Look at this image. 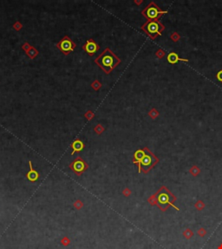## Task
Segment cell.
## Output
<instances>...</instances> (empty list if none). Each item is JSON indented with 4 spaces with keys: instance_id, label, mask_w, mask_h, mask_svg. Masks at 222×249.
<instances>
[{
    "instance_id": "1",
    "label": "cell",
    "mask_w": 222,
    "mask_h": 249,
    "mask_svg": "<svg viewBox=\"0 0 222 249\" xmlns=\"http://www.w3.org/2000/svg\"><path fill=\"white\" fill-rule=\"evenodd\" d=\"M148 202L152 205H157L159 208L162 211H166L169 207H174L176 210H179V208L175 205V202H176L175 196L165 186L161 187L155 196H151V198L148 199Z\"/></svg>"
},
{
    "instance_id": "2",
    "label": "cell",
    "mask_w": 222,
    "mask_h": 249,
    "mask_svg": "<svg viewBox=\"0 0 222 249\" xmlns=\"http://www.w3.org/2000/svg\"><path fill=\"white\" fill-rule=\"evenodd\" d=\"M95 62L105 72L109 73L110 72V70L113 68H115L119 63V59L116 58V56L110 49H106L95 60Z\"/></svg>"
},
{
    "instance_id": "3",
    "label": "cell",
    "mask_w": 222,
    "mask_h": 249,
    "mask_svg": "<svg viewBox=\"0 0 222 249\" xmlns=\"http://www.w3.org/2000/svg\"><path fill=\"white\" fill-rule=\"evenodd\" d=\"M158 163V158L154 155L148 149H145V155L143 156V159L138 164V171H143L144 173H147L150 171L156 164Z\"/></svg>"
},
{
    "instance_id": "4",
    "label": "cell",
    "mask_w": 222,
    "mask_h": 249,
    "mask_svg": "<svg viewBox=\"0 0 222 249\" xmlns=\"http://www.w3.org/2000/svg\"><path fill=\"white\" fill-rule=\"evenodd\" d=\"M167 11H161L155 3H150V4L143 11V14L150 21L158 19L162 14H166Z\"/></svg>"
},
{
    "instance_id": "5",
    "label": "cell",
    "mask_w": 222,
    "mask_h": 249,
    "mask_svg": "<svg viewBox=\"0 0 222 249\" xmlns=\"http://www.w3.org/2000/svg\"><path fill=\"white\" fill-rule=\"evenodd\" d=\"M143 29L146 31L149 36H153V35H160L161 31H163L164 26L157 21H148L144 26Z\"/></svg>"
},
{
    "instance_id": "6",
    "label": "cell",
    "mask_w": 222,
    "mask_h": 249,
    "mask_svg": "<svg viewBox=\"0 0 222 249\" xmlns=\"http://www.w3.org/2000/svg\"><path fill=\"white\" fill-rule=\"evenodd\" d=\"M57 47L65 54H68L69 51H72L75 48V44L72 43L71 40H69L68 37L64 38L58 44Z\"/></svg>"
},
{
    "instance_id": "7",
    "label": "cell",
    "mask_w": 222,
    "mask_h": 249,
    "mask_svg": "<svg viewBox=\"0 0 222 249\" xmlns=\"http://www.w3.org/2000/svg\"><path fill=\"white\" fill-rule=\"evenodd\" d=\"M83 48H84V50H85L89 55H94L95 52L98 50L99 47L97 46V44L95 43L94 41H89V42H87V43L84 45Z\"/></svg>"
},
{
    "instance_id": "8",
    "label": "cell",
    "mask_w": 222,
    "mask_h": 249,
    "mask_svg": "<svg viewBox=\"0 0 222 249\" xmlns=\"http://www.w3.org/2000/svg\"><path fill=\"white\" fill-rule=\"evenodd\" d=\"M72 168H73V170L76 171L77 173H81V172H82V171L85 170V168H86V165H85V164L81 160V159H77V160H76L74 163H73V164H72Z\"/></svg>"
},
{
    "instance_id": "9",
    "label": "cell",
    "mask_w": 222,
    "mask_h": 249,
    "mask_svg": "<svg viewBox=\"0 0 222 249\" xmlns=\"http://www.w3.org/2000/svg\"><path fill=\"white\" fill-rule=\"evenodd\" d=\"M168 62L169 63H172V64H175V63H177L178 62H188V59H182V58H180L179 55L175 53V52H172L170 54H168Z\"/></svg>"
},
{
    "instance_id": "10",
    "label": "cell",
    "mask_w": 222,
    "mask_h": 249,
    "mask_svg": "<svg viewBox=\"0 0 222 249\" xmlns=\"http://www.w3.org/2000/svg\"><path fill=\"white\" fill-rule=\"evenodd\" d=\"M29 164H30V171L27 173V178H28L31 182H35V181H37V180L38 179L39 175H38V173L35 171V170H33L32 162H31V161L29 162Z\"/></svg>"
},
{
    "instance_id": "11",
    "label": "cell",
    "mask_w": 222,
    "mask_h": 249,
    "mask_svg": "<svg viewBox=\"0 0 222 249\" xmlns=\"http://www.w3.org/2000/svg\"><path fill=\"white\" fill-rule=\"evenodd\" d=\"M83 143L80 140H76L72 143V149H73V153L81 152L83 149Z\"/></svg>"
},
{
    "instance_id": "12",
    "label": "cell",
    "mask_w": 222,
    "mask_h": 249,
    "mask_svg": "<svg viewBox=\"0 0 222 249\" xmlns=\"http://www.w3.org/2000/svg\"><path fill=\"white\" fill-rule=\"evenodd\" d=\"M144 155H145V149L144 150H138V151H136L135 155H134V163L138 164L140 163V161L143 159Z\"/></svg>"
},
{
    "instance_id": "13",
    "label": "cell",
    "mask_w": 222,
    "mask_h": 249,
    "mask_svg": "<svg viewBox=\"0 0 222 249\" xmlns=\"http://www.w3.org/2000/svg\"><path fill=\"white\" fill-rule=\"evenodd\" d=\"M183 235H184V237H185L186 239H190V238L193 237V231L191 230L190 228H187V229H185V231L183 232Z\"/></svg>"
},
{
    "instance_id": "14",
    "label": "cell",
    "mask_w": 222,
    "mask_h": 249,
    "mask_svg": "<svg viewBox=\"0 0 222 249\" xmlns=\"http://www.w3.org/2000/svg\"><path fill=\"white\" fill-rule=\"evenodd\" d=\"M195 208H196L198 210H202V209L205 208V204H204V202H201V201H198V202L195 203Z\"/></svg>"
},
{
    "instance_id": "15",
    "label": "cell",
    "mask_w": 222,
    "mask_h": 249,
    "mask_svg": "<svg viewBox=\"0 0 222 249\" xmlns=\"http://www.w3.org/2000/svg\"><path fill=\"white\" fill-rule=\"evenodd\" d=\"M206 231L205 228H200L199 230H198V234L201 236V237H204L205 235H206Z\"/></svg>"
},
{
    "instance_id": "16",
    "label": "cell",
    "mask_w": 222,
    "mask_h": 249,
    "mask_svg": "<svg viewBox=\"0 0 222 249\" xmlns=\"http://www.w3.org/2000/svg\"><path fill=\"white\" fill-rule=\"evenodd\" d=\"M199 169L196 167V166H194V167H193L192 168V170H191V173H192V175L193 176H197L198 174H199Z\"/></svg>"
},
{
    "instance_id": "17",
    "label": "cell",
    "mask_w": 222,
    "mask_h": 249,
    "mask_svg": "<svg viewBox=\"0 0 222 249\" xmlns=\"http://www.w3.org/2000/svg\"><path fill=\"white\" fill-rule=\"evenodd\" d=\"M216 77H217V79H218V80H219V81L222 82V70H221V71H219V72H218V74H217V75H216Z\"/></svg>"
},
{
    "instance_id": "18",
    "label": "cell",
    "mask_w": 222,
    "mask_h": 249,
    "mask_svg": "<svg viewBox=\"0 0 222 249\" xmlns=\"http://www.w3.org/2000/svg\"><path fill=\"white\" fill-rule=\"evenodd\" d=\"M218 249H222V244L220 246V247H219V248H218Z\"/></svg>"
}]
</instances>
